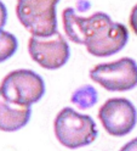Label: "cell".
Listing matches in <instances>:
<instances>
[{
    "label": "cell",
    "mask_w": 137,
    "mask_h": 151,
    "mask_svg": "<svg viewBox=\"0 0 137 151\" xmlns=\"http://www.w3.org/2000/svg\"><path fill=\"white\" fill-rule=\"evenodd\" d=\"M53 128L58 143L68 149L90 145L98 134L92 117L79 113L72 107H65L58 112Z\"/></svg>",
    "instance_id": "cell-1"
},
{
    "label": "cell",
    "mask_w": 137,
    "mask_h": 151,
    "mask_svg": "<svg viewBox=\"0 0 137 151\" xmlns=\"http://www.w3.org/2000/svg\"><path fill=\"white\" fill-rule=\"evenodd\" d=\"M58 1L60 0H17V18L32 35H52L57 32L56 6Z\"/></svg>",
    "instance_id": "cell-2"
},
{
    "label": "cell",
    "mask_w": 137,
    "mask_h": 151,
    "mask_svg": "<svg viewBox=\"0 0 137 151\" xmlns=\"http://www.w3.org/2000/svg\"><path fill=\"white\" fill-rule=\"evenodd\" d=\"M0 91L6 100L31 107L45 94V83L32 70H16L5 76L0 84Z\"/></svg>",
    "instance_id": "cell-3"
},
{
    "label": "cell",
    "mask_w": 137,
    "mask_h": 151,
    "mask_svg": "<svg viewBox=\"0 0 137 151\" xmlns=\"http://www.w3.org/2000/svg\"><path fill=\"white\" fill-rule=\"evenodd\" d=\"M90 77L109 91H127L137 87V63L131 58L99 63L91 68Z\"/></svg>",
    "instance_id": "cell-4"
},
{
    "label": "cell",
    "mask_w": 137,
    "mask_h": 151,
    "mask_svg": "<svg viewBox=\"0 0 137 151\" xmlns=\"http://www.w3.org/2000/svg\"><path fill=\"white\" fill-rule=\"evenodd\" d=\"M98 119L109 135L124 137L135 128L137 111L130 100L125 98H112L99 107Z\"/></svg>",
    "instance_id": "cell-5"
},
{
    "label": "cell",
    "mask_w": 137,
    "mask_h": 151,
    "mask_svg": "<svg viewBox=\"0 0 137 151\" xmlns=\"http://www.w3.org/2000/svg\"><path fill=\"white\" fill-rule=\"evenodd\" d=\"M31 58L46 70H58L69 59V46L65 37L56 32L49 37L32 35L28 42Z\"/></svg>",
    "instance_id": "cell-6"
},
{
    "label": "cell",
    "mask_w": 137,
    "mask_h": 151,
    "mask_svg": "<svg viewBox=\"0 0 137 151\" xmlns=\"http://www.w3.org/2000/svg\"><path fill=\"white\" fill-rule=\"evenodd\" d=\"M129 40V31L119 22H113L109 18L90 34L85 42L89 54L96 58H106L119 52Z\"/></svg>",
    "instance_id": "cell-7"
},
{
    "label": "cell",
    "mask_w": 137,
    "mask_h": 151,
    "mask_svg": "<svg viewBox=\"0 0 137 151\" xmlns=\"http://www.w3.org/2000/svg\"><path fill=\"white\" fill-rule=\"evenodd\" d=\"M109 18L111 16L104 12H96L89 17H81L72 7H67L62 14L63 28L68 39L77 44H85L90 34Z\"/></svg>",
    "instance_id": "cell-8"
},
{
    "label": "cell",
    "mask_w": 137,
    "mask_h": 151,
    "mask_svg": "<svg viewBox=\"0 0 137 151\" xmlns=\"http://www.w3.org/2000/svg\"><path fill=\"white\" fill-rule=\"evenodd\" d=\"M31 115V107L21 106L6 100L0 91V130H20L29 122Z\"/></svg>",
    "instance_id": "cell-9"
},
{
    "label": "cell",
    "mask_w": 137,
    "mask_h": 151,
    "mask_svg": "<svg viewBox=\"0 0 137 151\" xmlns=\"http://www.w3.org/2000/svg\"><path fill=\"white\" fill-rule=\"evenodd\" d=\"M97 90L92 86H83L72 94L70 101L80 110H87L92 107L98 100Z\"/></svg>",
    "instance_id": "cell-10"
},
{
    "label": "cell",
    "mask_w": 137,
    "mask_h": 151,
    "mask_svg": "<svg viewBox=\"0 0 137 151\" xmlns=\"http://www.w3.org/2000/svg\"><path fill=\"white\" fill-rule=\"evenodd\" d=\"M18 48L17 38L6 31H0V63L15 55Z\"/></svg>",
    "instance_id": "cell-11"
},
{
    "label": "cell",
    "mask_w": 137,
    "mask_h": 151,
    "mask_svg": "<svg viewBox=\"0 0 137 151\" xmlns=\"http://www.w3.org/2000/svg\"><path fill=\"white\" fill-rule=\"evenodd\" d=\"M129 23H130L132 32L137 35V4L132 7V10H131V14H130V17H129Z\"/></svg>",
    "instance_id": "cell-12"
},
{
    "label": "cell",
    "mask_w": 137,
    "mask_h": 151,
    "mask_svg": "<svg viewBox=\"0 0 137 151\" xmlns=\"http://www.w3.org/2000/svg\"><path fill=\"white\" fill-rule=\"evenodd\" d=\"M7 21V10L3 1H0V31L3 29Z\"/></svg>",
    "instance_id": "cell-13"
},
{
    "label": "cell",
    "mask_w": 137,
    "mask_h": 151,
    "mask_svg": "<svg viewBox=\"0 0 137 151\" xmlns=\"http://www.w3.org/2000/svg\"><path fill=\"white\" fill-rule=\"evenodd\" d=\"M119 151H137V137L126 143Z\"/></svg>",
    "instance_id": "cell-14"
}]
</instances>
